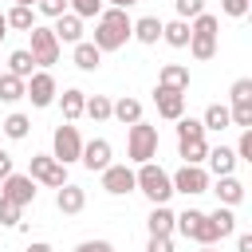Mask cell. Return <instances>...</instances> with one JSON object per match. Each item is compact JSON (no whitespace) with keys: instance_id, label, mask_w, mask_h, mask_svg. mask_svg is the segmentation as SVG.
<instances>
[{"instance_id":"43","label":"cell","mask_w":252,"mask_h":252,"mask_svg":"<svg viewBox=\"0 0 252 252\" xmlns=\"http://www.w3.org/2000/svg\"><path fill=\"white\" fill-rule=\"evenodd\" d=\"M75 252H114V248H110V240H83Z\"/></svg>"},{"instance_id":"26","label":"cell","mask_w":252,"mask_h":252,"mask_svg":"<svg viewBox=\"0 0 252 252\" xmlns=\"http://www.w3.org/2000/svg\"><path fill=\"white\" fill-rule=\"evenodd\" d=\"M4 20H8V28H16V32H32V28H35V12H32L28 4H12V8L4 12Z\"/></svg>"},{"instance_id":"8","label":"cell","mask_w":252,"mask_h":252,"mask_svg":"<svg viewBox=\"0 0 252 252\" xmlns=\"http://www.w3.org/2000/svg\"><path fill=\"white\" fill-rule=\"evenodd\" d=\"M28 177H32L35 185L59 189V185L67 181V165H63V161H55L51 154H32V161H28Z\"/></svg>"},{"instance_id":"6","label":"cell","mask_w":252,"mask_h":252,"mask_svg":"<svg viewBox=\"0 0 252 252\" xmlns=\"http://www.w3.org/2000/svg\"><path fill=\"white\" fill-rule=\"evenodd\" d=\"M126 158H130L134 165L154 161V158H158V126H150V122H134L130 134H126Z\"/></svg>"},{"instance_id":"18","label":"cell","mask_w":252,"mask_h":252,"mask_svg":"<svg viewBox=\"0 0 252 252\" xmlns=\"http://www.w3.org/2000/svg\"><path fill=\"white\" fill-rule=\"evenodd\" d=\"M205 161H209V173H213V177H224V173L236 169V150H232V146H217V150L205 154Z\"/></svg>"},{"instance_id":"39","label":"cell","mask_w":252,"mask_h":252,"mask_svg":"<svg viewBox=\"0 0 252 252\" xmlns=\"http://www.w3.org/2000/svg\"><path fill=\"white\" fill-rule=\"evenodd\" d=\"M35 12L55 20V16H63V12H67V0H35Z\"/></svg>"},{"instance_id":"7","label":"cell","mask_w":252,"mask_h":252,"mask_svg":"<svg viewBox=\"0 0 252 252\" xmlns=\"http://www.w3.org/2000/svg\"><path fill=\"white\" fill-rule=\"evenodd\" d=\"M79 154H83L79 126H75V122L55 126V134H51V158H55V161H63V165H71V161H79Z\"/></svg>"},{"instance_id":"33","label":"cell","mask_w":252,"mask_h":252,"mask_svg":"<svg viewBox=\"0 0 252 252\" xmlns=\"http://www.w3.org/2000/svg\"><path fill=\"white\" fill-rule=\"evenodd\" d=\"M83 114H87V118H94V122H106V118H110V98H106V94H87Z\"/></svg>"},{"instance_id":"28","label":"cell","mask_w":252,"mask_h":252,"mask_svg":"<svg viewBox=\"0 0 252 252\" xmlns=\"http://www.w3.org/2000/svg\"><path fill=\"white\" fill-rule=\"evenodd\" d=\"M161 39H165L169 47H185V43H189V20H169V24H161Z\"/></svg>"},{"instance_id":"12","label":"cell","mask_w":252,"mask_h":252,"mask_svg":"<svg viewBox=\"0 0 252 252\" xmlns=\"http://www.w3.org/2000/svg\"><path fill=\"white\" fill-rule=\"evenodd\" d=\"M0 197L24 209V205H32V201H35V181H32L28 173H16V169H12V173L0 181Z\"/></svg>"},{"instance_id":"5","label":"cell","mask_w":252,"mask_h":252,"mask_svg":"<svg viewBox=\"0 0 252 252\" xmlns=\"http://www.w3.org/2000/svg\"><path fill=\"white\" fill-rule=\"evenodd\" d=\"M173 228H177L185 240H197V244H217V240H220L217 224H213L209 213H201V209H185V213H177V217H173Z\"/></svg>"},{"instance_id":"47","label":"cell","mask_w":252,"mask_h":252,"mask_svg":"<svg viewBox=\"0 0 252 252\" xmlns=\"http://www.w3.org/2000/svg\"><path fill=\"white\" fill-rule=\"evenodd\" d=\"M102 4H110V8H134L138 0H102Z\"/></svg>"},{"instance_id":"37","label":"cell","mask_w":252,"mask_h":252,"mask_svg":"<svg viewBox=\"0 0 252 252\" xmlns=\"http://www.w3.org/2000/svg\"><path fill=\"white\" fill-rule=\"evenodd\" d=\"M173 8H177V20H193L205 12V0H173Z\"/></svg>"},{"instance_id":"41","label":"cell","mask_w":252,"mask_h":252,"mask_svg":"<svg viewBox=\"0 0 252 252\" xmlns=\"http://www.w3.org/2000/svg\"><path fill=\"white\" fill-rule=\"evenodd\" d=\"M220 12L232 16V20H240V16H248V0H220Z\"/></svg>"},{"instance_id":"20","label":"cell","mask_w":252,"mask_h":252,"mask_svg":"<svg viewBox=\"0 0 252 252\" xmlns=\"http://www.w3.org/2000/svg\"><path fill=\"white\" fill-rule=\"evenodd\" d=\"M173 209L169 205H154L150 209V217H146V228H150V236H173Z\"/></svg>"},{"instance_id":"19","label":"cell","mask_w":252,"mask_h":252,"mask_svg":"<svg viewBox=\"0 0 252 252\" xmlns=\"http://www.w3.org/2000/svg\"><path fill=\"white\" fill-rule=\"evenodd\" d=\"M217 205H228V209H236L240 201H244V185L232 177V173H224V177H217Z\"/></svg>"},{"instance_id":"38","label":"cell","mask_w":252,"mask_h":252,"mask_svg":"<svg viewBox=\"0 0 252 252\" xmlns=\"http://www.w3.org/2000/svg\"><path fill=\"white\" fill-rule=\"evenodd\" d=\"M228 118H232V126L252 130V106H228Z\"/></svg>"},{"instance_id":"40","label":"cell","mask_w":252,"mask_h":252,"mask_svg":"<svg viewBox=\"0 0 252 252\" xmlns=\"http://www.w3.org/2000/svg\"><path fill=\"white\" fill-rule=\"evenodd\" d=\"M236 161H252V130H240V142H236Z\"/></svg>"},{"instance_id":"44","label":"cell","mask_w":252,"mask_h":252,"mask_svg":"<svg viewBox=\"0 0 252 252\" xmlns=\"http://www.w3.org/2000/svg\"><path fill=\"white\" fill-rule=\"evenodd\" d=\"M236 252H252V232H240L236 236Z\"/></svg>"},{"instance_id":"21","label":"cell","mask_w":252,"mask_h":252,"mask_svg":"<svg viewBox=\"0 0 252 252\" xmlns=\"http://www.w3.org/2000/svg\"><path fill=\"white\" fill-rule=\"evenodd\" d=\"M59 98V106H63V122H75V118H83V106H87V91H79V87H67L63 94H55Z\"/></svg>"},{"instance_id":"50","label":"cell","mask_w":252,"mask_h":252,"mask_svg":"<svg viewBox=\"0 0 252 252\" xmlns=\"http://www.w3.org/2000/svg\"><path fill=\"white\" fill-rule=\"evenodd\" d=\"M12 4H28V8H35V0H12Z\"/></svg>"},{"instance_id":"48","label":"cell","mask_w":252,"mask_h":252,"mask_svg":"<svg viewBox=\"0 0 252 252\" xmlns=\"http://www.w3.org/2000/svg\"><path fill=\"white\" fill-rule=\"evenodd\" d=\"M197 252H220V248H217V244H201Z\"/></svg>"},{"instance_id":"24","label":"cell","mask_w":252,"mask_h":252,"mask_svg":"<svg viewBox=\"0 0 252 252\" xmlns=\"http://www.w3.org/2000/svg\"><path fill=\"white\" fill-rule=\"evenodd\" d=\"M130 35H134L138 43H158V39H161V20H158V16H142V20H134Z\"/></svg>"},{"instance_id":"31","label":"cell","mask_w":252,"mask_h":252,"mask_svg":"<svg viewBox=\"0 0 252 252\" xmlns=\"http://www.w3.org/2000/svg\"><path fill=\"white\" fill-rule=\"evenodd\" d=\"M20 98H24V79L4 71L0 75V102H20Z\"/></svg>"},{"instance_id":"34","label":"cell","mask_w":252,"mask_h":252,"mask_svg":"<svg viewBox=\"0 0 252 252\" xmlns=\"http://www.w3.org/2000/svg\"><path fill=\"white\" fill-rule=\"evenodd\" d=\"M228 106H252V79H236L232 91H228Z\"/></svg>"},{"instance_id":"10","label":"cell","mask_w":252,"mask_h":252,"mask_svg":"<svg viewBox=\"0 0 252 252\" xmlns=\"http://www.w3.org/2000/svg\"><path fill=\"white\" fill-rule=\"evenodd\" d=\"M55 94H59V87H55V75L51 71H32L28 79H24V98H32V106H51L55 102Z\"/></svg>"},{"instance_id":"13","label":"cell","mask_w":252,"mask_h":252,"mask_svg":"<svg viewBox=\"0 0 252 252\" xmlns=\"http://www.w3.org/2000/svg\"><path fill=\"white\" fill-rule=\"evenodd\" d=\"M110 158H114V146H110L106 138H91V142H83V154H79V161H83L91 173H102V169L110 165Z\"/></svg>"},{"instance_id":"49","label":"cell","mask_w":252,"mask_h":252,"mask_svg":"<svg viewBox=\"0 0 252 252\" xmlns=\"http://www.w3.org/2000/svg\"><path fill=\"white\" fill-rule=\"evenodd\" d=\"M4 35H8V20L0 16V39H4Z\"/></svg>"},{"instance_id":"30","label":"cell","mask_w":252,"mask_h":252,"mask_svg":"<svg viewBox=\"0 0 252 252\" xmlns=\"http://www.w3.org/2000/svg\"><path fill=\"white\" fill-rule=\"evenodd\" d=\"M209 220H213V224H217V232H220V240H224V236H232V232H236V213H232V209H228V205H217V209H213V213H209Z\"/></svg>"},{"instance_id":"2","label":"cell","mask_w":252,"mask_h":252,"mask_svg":"<svg viewBox=\"0 0 252 252\" xmlns=\"http://www.w3.org/2000/svg\"><path fill=\"white\" fill-rule=\"evenodd\" d=\"M217 16L213 12H201V16H193V24H189V55L197 59V63H209L213 55H217Z\"/></svg>"},{"instance_id":"23","label":"cell","mask_w":252,"mask_h":252,"mask_svg":"<svg viewBox=\"0 0 252 252\" xmlns=\"http://www.w3.org/2000/svg\"><path fill=\"white\" fill-rule=\"evenodd\" d=\"M110 118H118L122 126H134V122H142V102L122 94L118 102H110Z\"/></svg>"},{"instance_id":"17","label":"cell","mask_w":252,"mask_h":252,"mask_svg":"<svg viewBox=\"0 0 252 252\" xmlns=\"http://www.w3.org/2000/svg\"><path fill=\"white\" fill-rule=\"evenodd\" d=\"M55 39L59 43H79L83 39V20L75 16V12H63V16H55Z\"/></svg>"},{"instance_id":"46","label":"cell","mask_w":252,"mask_h":252,"mask_svg":"<svg viewBox=\"0 0 252 252\" xmlns=\"http://www.w3.org/2000/svg\"><path fill=\"white\" fill-rule=\"evenodd\" d=\"M28 252H55L47 240H35V244H28Z\"/></svg>"},{"instance_id":"4","label":"cell","mask_w":252,"mask_h":252,"mask_svg":"<svg viewBox=\"0 0 252 252\" xmlns=\"http://www.w3.org/2000/svg\"><path fill=\"white\" fill-rule=\"evenodd\" d=\"M134 189H142L150 205H165V201L173 197V181H169V173H165L161 165H154V161H142V165L134 169Z\"/></svg>"},{"instance_id":"29","label":"cell","mask_w":252,"mask_h":252,"mask_svg":"<svg viewBox=\"0 0 252 252\" xmlns=\"http://www.w3.org/2000/svg\"><path fill=\"white\" fill-rule=\"evenodd\" d=\"M201 126H205V130H228V126H232V118H228V106H224V102H213V106L205 110Z\"/></svg>"},{"instance_id":"14","label":"cell","mask_w":252,"mask_h":252,"mask_svg":"<svg viewBox=\"0 0 252 252\" xmlns=\"http://www.w3.org/2000/svg\"><path fill=\"white\" fill-rule=\"evenodd\" d=\"M98 177H102V189H106L110 197L134 193V169H130V165H114V161H110V165H106Z\"/></svg>"},{"instance_id":"16","label":"cell","mask_w":252,"mask_h":252,"mask_svg":"<svg viewBox=\"0 0 252 252\" xmlns=\"http://www.w3.org/2000/svg\"><path fill=\"white\" fill-rule=\"evenodd\" d=\"M154 102H158V114H161V118H169V122H177V118L185 114V91L158 87V91H154Z\"/></svg>"},{"instance_id":"11","label":"cell","mask_w":252,"mask_h":252,"mask_svg":"<svg viewBox=\"0 0 252 252\" xmlns=\"http://www.w3.org/2000/svg\"><path fill=\"white\" fill-rule=\"evenodd\" d=\"M169 181H173V193H185V197L209 193V169L205 165H181L177 173H169Z\"/></svg>"},{"instance_id":"9","label":"cell","mask_w":252,"mask_h":252,"mask_svg":"<svg viewBox=\"0 0 252 252\" xmlns=\"http://www.w3.org/2000/svg\"><path fill=\"white\" fill-rule=\"evenodd\" d=\"M28 35H32V47H28V51H32V59H35V67H43V71H47L51 63H59V47H63V43L55 39V32H51V28H39V24H35Z\"/></svg>"},{"instance_id":"35","label":"cell","mask_w":252,"mask_h":252,"mask_svg":"<svg viewBox=\"0 0 252 252\" xmlns=\"http://www.w3.org/2000/svg\"><path fill=\"white\" fill-rule=\"evenodd\" d=\"M67 12H75L79 20H94L102 12V0H67Z\"/></svg>"},{"instance_id":"22","label":"cell","mask_w":252,"mask_h":252,"mask_svg":"<svg viewBox=\"0 0 252 252\" xmlns=\"http://www.w3.org/2000/svg\"><path fill=\"white\" fill-rule=\"evenodd\" d=\"M71 59H75V67H79V71H98V63H102V51H98L91 39H79Z\"/></svg>"},{"instance_id":"25","label":"cell","mask_w":252,"mask_h":252,"mask_svg":"<svg viewBox=\"0 0 252 252\" xmlns=\"http://www.w3.org/2000/svg\"><path fill=\"white\" fill-rule=\"evenodd\" d=\"M158 87L185 91V87H189V67H181V63H165V67H161V75H158Z\"/></svg>"},{"instance_id":"15","label":"cell","mask_w":252,"mask_h":252,"mask_svg":"<svg viewBox=\"0 0 252 252\" xmlns=\"http://www.w3.org/2000/svg\"><path fill=\"white\" fill-rule=\"evenodd\" d=\"M55 209H59L63 217L83 213V209H87V189H83V185H75V181H63V185L55 189Z\"/></svg>"},{"instance_id":"32","label":"cell","mask_w":252,"mask_h":252,"mask_svg":"<svg viewBox=\"0 0 252 252\" xmlns=\"http://www.w3.org/2000/svg\"><path fill=\"white\" fill-rule=\"evenodd\" d=\"M8 71H12V75H20V79H28V75L35 71L32 51H24V47H20V51H12V55H8Z\"/></svg>"},{"instance_id":"42","label":"cell","mask_w":252,"mask_h":252,"mask_svg":"<svg viewBox=\"0 0 252 252\" xmlns=\"http://www.w3.org/2000/svg\"><path fill=\"white\" fill-rule=\"evenodd\" d=\"M146 252H173V236H150Z\"/></svg>"},{"instance_id":"27","label":"cell","mask_w":252,"mask_h":252,"mask_svg":"<svg viewBox=\"0 0 252 252\" xmlns=\"http://www.w3.org/2000/svg\"><path fill=\"white\" fill-rule=\"evenodd\" d=\"M0 130H4L12 142H24V138H28V130H32V118H28V114H20V110H12V114L0 122Z\"/></svg>"},{"instance_id":"36","label":"cell","mask_w":252,"mask_h":252,"mask_svg":"<svg viewBox=\"0 0 252 252\" xmlns=\"http://www.w3.org/2000/svg\"><path fill=\"white\" fill-rule=\"evenodd\" d=\"M20 213H24L20 205H12V201L0 197V224H4V228H16V224H20Z\"/></svg>"},{"instance_id":"1","label":"cell","mask_w":252,"mask_h":252,"mask_svg":"<svg viewBox=\"0 0 252 252\" xmlns=\"http://www.w3.org/2000/svg\"><path fill=\"white\" fill-rule=\"evenodd\" d=\"M130 28H134V20L126 16V8H102L94 16V39L91 43L98 51H118V47H126Z\"/></svg>"},{"instance_id":"3","label":"cell","mask_w":252,"mask_h":252,"mask_svg":"<svg viewBox=\"0 0 252 252\" xmlns=\"http://www.w3.org/2000/svg\"><path fill=\"white\" fill-rule=\"evenodd\" d=\"M177 154L185 158V165H205L209 142H205V126L201 118H177Z\"/></svg>"},{"instance_id":"45","label":"cell","mask_w":252,"mask_h":252,"mask_svg":"<svg viewBox=\"0 0 252 252\" xmlns=\"http://www.w3.org/2000/svg\"><path fill=\"white\" fill-rule=\"evenodd\" d=\"M8 173H12V158H8V154H4V150H0V181H4V177H8Z\"/></svg>"}]
</instances>
